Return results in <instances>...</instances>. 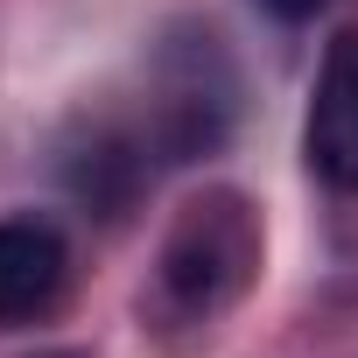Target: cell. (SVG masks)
I'll return each instance as SVG.
<instances>
[{"label":"cell","mask_w":358,"mask_h":358,"mask_svg":"<svg viewBox=\"0 0 358 358\" xmlns=\"http://www.w3.org/2000/svg\"><path fill=\"white\" fill-rule=\"evenodd\" d=\"M260 267V225L239 190H211L183 204V218L169 225L162 260H155V316L169 323H211L225 316Z\"/></svg>","instance_id":"1"},{"label":"cell","mask_w":358,"mask_h":358,"mask_svg":"<svg viewBox=\"0 0 358 358\" xmlns=\"http://www.w3.org/2000/svg\"><path fill=\"white\" fill-rule=\"evenodd\" d=\"M302 155L330 190H344V197L358 190V29H337L323 64H316Z\"/></svg>","instance_id":"2"},{"label":"cell","mask_w":358,"mask_h":358,"mask_svg":"<svg viewBox=\"0 0 358 358\" xmlns=\"http://www.w3.org/2000/svg\"><path fill=\"white\" fill-rule=\"evenodd\" d=\"M71 253L57 239V225L43 218H8L0 225V323H29L64 295Z\"/></svg>","instance_id":"3"},{"label":"cell","mask_w":358,"mask_h":358,"mask_svg":"<svg viewBox=\"0 0 358 358\" xmlns=\"http://www.w3.org/2000/svg\"><path fill=\"white\" fill-rule=\"evenodd\" d=\"M267 15H281V22H309L316 8H330V0H260Z\"/></svg>","instance_id":"4"}]
</instances>
